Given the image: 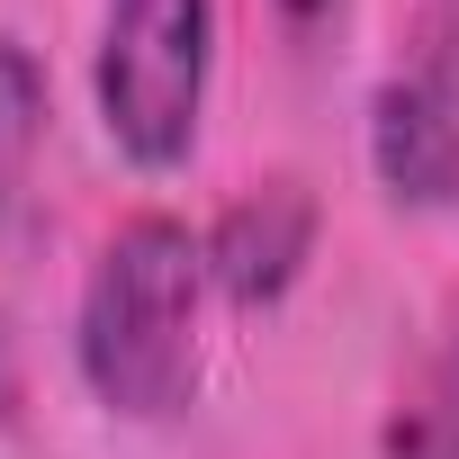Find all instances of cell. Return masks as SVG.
<instances>
[{
    "label": "cell",
    "mask_w": 459,
    "mask_h": 459,
    "mask_svg": "<svg viewBox=\"0 0 459 459\" xmlns=\"http://www.w3.org/2000/svg\"><path fill=\"white\" fill-rule=\"evenodd\" d=\"M198 280L207 244L189 225L135 216L108 235L91 289H82V378L100 387L108 414H180L189 369H198Z\"/></svg>",
    "instance_id": "1"
},
{
    "label": "cell",
    "mask_w": 459,
    "mask_h": 459,
    "mask_svg": "<svg viewBox=\"0 0 459 459\" xmlns=\"http://www.w3.org/2000/svg\"><path fill=\"white\" fill-rule=\"evenodd\" d=\"M216 0H117L100 37V117L108 144L144 171H171L198 144Z\"/></svg>",
    "instance_id": "2"
},
{
    "label": "cell",
    "mask_w": 459,
    "mask_h": 459,
    "mask_svg": "<svg viewBox=\"0 0 459 459\" xmlns=\"http://www.w3.org/2000/svg\"><path fill=\"white\" fill-rule=\"evenodd\" d=\"M37 126H46V73H37L28 46H0V198H10Z\"/></svg>",
    "instance_id": "6"
},
{
    "label": "cell",
    "mask_w": 459,
    "mask_h": 459,
    "mask_svg": "<svg viewBox=\"0 0 459 459\" xmlns=\"http://www.w3.org/2000/svg\"><path fill=\"white\" fill-rule=\"evenodd\" d=\"M19 405V342H10V316H0V414Z\"/></svg>",
    "instance_id": "7"
},
{
    "label": "cell",
    "mask_w": 459,
    "mask_h": 459,
    "mask_svg": "<svg viewBox=\"0 0 459 459\" xmlns=\"http://www.w3.org/2000/svg\"><path fill=\"white\" fill-rule=\"evenodd\" d=\"M369 162L405 207L459 198V0H423L369 100Z\"/></svg>",
    "instance_id": "3"
},
{
    "label": "cell",
    "mask_w": 459,
    "mask_h": 459,
    "mask_svg": "<svg viewBox=\"0 0 459 459\" xmlns=\"http://www.w3.org/2000/svg\"><path fill=\"white\" fill-rule=\"evenodd\" d=\"M307 253H316V198H307V180H262V189H244L235 207L216 216L207 280L235 307H262V298H280L298 280Z\"/></svg>",
    "instance_id": "4"
},
{
    "label": "cell",
    "mask_w": 459,
    "mask_h": 459,
    "mask_svg": "<svg viewBox=\"0 0 459 459\" xmlns=\"http://www.w3.org/2000/svg\"><path fill=\"white\" fill-rule=\"evenodd\" d=\"M280 10H289V28H325V19L342 10V0H280Z\"/></svg>",
    "instance_id": "8"
},
{
    "label": "cell",
    "mask_w": 459,
    "mask_h": 459,
    "mask_svg": "<svg viewBox=\"0 0 459 459\" xmlns=\"http://www.w3.org/2000/svg\"><path fill=\"white\" fill-rule=\"evenodd\" d=\"M387 459H459V325L405 387V405L387 423Z\"/></svg>",
    "instance_id": "5"
}]
</instances>
